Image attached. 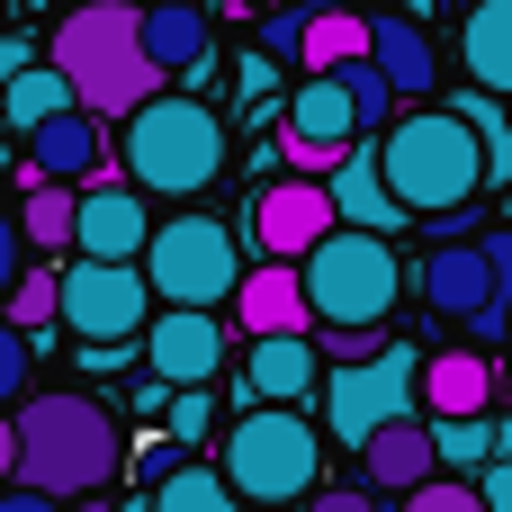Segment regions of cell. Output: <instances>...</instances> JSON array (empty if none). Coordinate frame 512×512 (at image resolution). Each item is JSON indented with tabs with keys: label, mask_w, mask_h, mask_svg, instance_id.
<instances>
[{
	"label": "cell",
	"mask_w": 512,
	"mask_h": 512,
	"mask_svg": "<svg viewBox=\"0 0 512 512\" xmlns=\"http://www.w3.org/2000/svg\"><path fill=\"white\" fill-rule=\"evenodd\" d=\"M126 459L135 450H126V423H117L108 396H90V387H36V396H18V477L27 486L81 504V495H108L126 477Z\"/></svg>",
	"instance_id": "1"
},
{
	"label": "cell",
	"mask_w": 512,
	"mask_h": 512,
	"mask_svg": "<svg viewBox=\"0 0 512 512\" xmlns=\"http://www.w3.org/2000/svg\"><path fill=\"white\" fill-rule=\"evenodd\" d=\"M378 162H387V189H396L423 225L468 216L477 189H495V180H486V144H477V126H468L450 99H414L396 126H378Z\"/></svg>",
	"instance_id": "2"
},
{
	"label": "cell",
	"mask_w": 512,
	"mask_h": 512,
	"mask_svg": "<svg viewBox=\"0 0 512 512\" xmlns=\"http://www.w3.org/2000/svg\"><path fill=\"white\" fill-rule=\"evenodd\" d=\"M45 54L72 72L81 108H99V117H135L162 90V63L144 45V0H81V9H63Z\"/></svg>",
	"instance_id": "3"
},
{
	"label": "cell",
	"mask_w": 512,
	"mask_h": 512,
	"mask_svg": "<svg viewBox=\"0 0 512 512\" xmlns=\"http://www.w3.org/2000/svg\"><path fill=\"white\" fill-rule=\"evenodd\" d=\"M324 450H333V432L306 405H243L225 423V441H216V459L243 486V504H270V512H297L324 486Z\"/></svg>",
	"instance_id": "4"
},
{
	"label": "cell",
	"mask_w": 512,
	"mask_h": 512,
	"mask_svg": "<svg viewBox=\"0 0 512 512\" xmlns=\"http://www.w3.org/2000/svg\"><path fill=\"white\" fill-rule=\"evenodd\" d=\"M126 126V180H144L153 198H198L207 180H225V162H234V135H225V117L207 108V99H171V90H153L135 117H117Z\"/></svg>",
	"instance_id": "5"
},
{
	"label": "cell",
	"mask_w": 512,
	"mask_h": 512,
	"mask_svg": "<svg viewBox=\"0 0 512 512\" xmlns=\"http://www.w3.org/2000/svg\"><path fill=\"white\" fill-rule=\"evenodd\" d=\"M297 270H306V297H315V333L324 324H387L405 306V279H414L396 234H369V225H333Z\"/></svg>",
	"instance_id": "6"
},
{
	"label": "cell",
	"mask_w": 512,
	"mask_h": 512,
	"mask_svg": "<svg viewBox=\"0 0 512 512\" xmlns=\"http://www.w3.org/2000/svg\"><path fill=\"white\" fill-rule=\"evenodd\" d=\"M252 243L234 234V225H216V216H171V225H153V243H144V270H153V297L162 306H234V288H243V261Z\"/></svg>",
	"instance_id": "7"
},
{
	"label": "cell",
	"mask_w": 512,
	"mask_h": 512,
	"mask_svg": "<svg viewBox=\"0 0 512 512\" xmlns=\"http://www.w3.org/2000/svg\"><path fill=\"white\" fill-rule=\"evenodd\" d=\"M423 360L432 351H414V342H387L369 360H342L324 378V432H333V450H360L396 414H423Z\"/></svg>",
	"instance_id": "8"
},
{
	"label": "cell",
	"mask_w": 512,
	"mask_h": 512,
	"mask_svg": "<svg viewBox=\"0 0 512 512\" xmlns=\"http://www.w3.org/2000/svg\"><path fill=\"white\" fill-rule=\"evenodd\" d=\"M153 315H162V297H153L144 261H99V252L63 261V333H81V342H144Z\"/></svg>",
	"instance_id": "9"
},
{
	"label": "cell",
	"mask_w": 512,
	"mask_h": 512,
	"mask_svg": "<svg viewBox=\"0 0 512 512\" xmlns=\"http://www.w3.org/2000/svg\"><path fill=\"white\" fill-rule=\"evenodd\" d=\"M360 135H369V126H360V99H351L342 72H306V81L288 90V117H279V153H288V171L333 180L342 153H351Z\"/></svg>",
	"instance_id": "10"
},
{
	"label": "cell",
	"mask_w": 512,
	"mask_h": 512,
	"mask_svg": "<svg viewBox=\"0 0 512 512\" xmlns=\"http://www.w3.org/2000/svg\"><path fill=\"white\" fill-rule=\"evenodd\" d=\"M342 225V207H333V180H261L252 189V207H243V243H252V261H306L324 234Z\"/></svg>",
	"instance_id": "11"
},
{
	"label": "cell",
	"mask_w": 512,
	"mask_h": 512,
	"mask_svg": "<svg viewBox=\"0 0 512 512\" xmlns=\"http://www.w3.org/2000/svg\"><path fill=\"white\" fill-rule=\"evenodd\" d=\"M108 171V117L99 108H63V117H45L36 135H27V162H18V198L27 189H45V180H99Z\"/></svg>",
	"instance_id": "12"
},
{
	"label": "cell",
	"mask_w": 512,
	"mask_h": 512,
	"mask_svg": "<svg viewBox=\"0 0 512 512\" xmlns=\"http://www.w3.org/2000/svg\"><path fill=\"white\" fill-rule=\"evenodd\" d=\"M144 369H162L171 387H216V369H225V315L216 306H162L144 324Z\"/></svg>",
	"instance_id": "13"
},
{
	"label": "cell",
	"mask_w": 512,
	"mask_h": 512,
	"mask_svg": "<svg viewBox=\"0 0 512 512\" xmlns=\"http://www.w3.org/2000/svg\"><path fill=\"white\" fill-rule=\"evenodd\" d=\"M324 378H333V360L315 333H252L234 387H243V405H306V396H324Z\"/></svg>",
	"instance_id": "14"
},
{
	"label": "cell",
	"mask_w": 512,
	"mask_h": 512,
	"mask_svg": "<svg viewBox=\"0 0 512 512\" xmlns=\"http://www.w3.org/2000/svg\"><path fill=\"white\" fill-rule=\"evenodd\" d=\"M153 189L144 180H81V243L72 252H99V261H144L153 243Z\"/></svg>",
	"instance_id": "15"
},
{
	"label": "cell",
	"mask_w": 512,
	"mask_h": 512,
	"mask_svg": "<svg viewBox=\"0 0 512 512\" xmlns=\"http://www.w3.org/2000/svg\"><path fill=\"white\" fill-rule=\"evenodd\" d=\"M414 288H423V306H432V315H450V324H468V315L504 306V270H495L486 234H477V243H441V252L414 270Z\"/></svg>",
	"instance_id": "16"
},
{
	"label": "cell",
	"mask_w": 512,
	"mask_h": 512,
	"mask_svg": "<svg viewBox=\"0 0 512 512\" xmlns=\"http://www.w3.org/2000/svg\"><path fill=\"white\" fill-rule=\"evenodd\" d=\"M351 459H360V477H369L378 495H414V486H432V477H441L432 414H396V423H387V432H369Z\"/></svg>",
	"instance_id": "17"
},
{
	"label": "cell",
	"mask_w": 512,
	"mask_h": 512,
	"mask_svg": "<svg viewBox=\"0 0 512 512\" xmlns=\"http://www.w3.org/2000/svg\"><path fill=\"white\" fill-rule=\"evenodd\" d=\"M369 54H378V72L405 90V108H414V99H441V45L423 36L414 9H369Z\"/></svg>",
	"instance_id": "18"
},
{
	"label": "cell",
	"mask_w": 512,
	"mask_h": 512,
	"mask_svg": "<svg viewBox=\"0 0 512 512\" xmlns=\"http://www.w3.org/2000/svg\"><path fill=\"white\" fill-rule=\"evenodd\" d=\"M234 324L243 333H315V297L297 261H252L234 288Z\"/></svg>",
	"instance_id": "19"
},
{
	"label": "cell",
	"mask_w": 512,
	"mask_h": 512,
	"mask_svg": "<svg viewBox=\"0 0 512 512\" xmlns=\"http://www.w3.org/2000/svg\"><path fill=\"white\" fill-rule=\"evenodd\" d=\"M333 207H342V225H369V234H405V225H414V207L387 189L378 135H360V144L342 153V171H333Z\"/></svg>",
	"instance_id": "20"
},
{
	"label": "cell",
	"mask_w": 512,
	"mask_h": 512,
	"mask_svg": "<svg viewBox=\"0 0 512 512\" xmlns=\"http://www.w3.org/2000/svg\"><path fill=\"white\" fill-rule=\"evenodd\" d=\"M504 387L512 378H495V351H477V342L423 360V414H495Z\"/></svg>",
	"instance_id": "21"
},
{
	"label": "cell",
	"mask_w": 512,
	"mask_h": 512,
	"mask_svg": "<svg viewBox=\"0 0 512 512\" xmlns=\"http://www.w3.org/2000/svg\"><path fill=\"white\" fill-rule=\"evenodd\" d=\"M144 45H153L162 72H207V63H216L207 0H144Z\"/></svg>",
	"instance_id": "22"
},
{
	"label": "cell",
	"mask_w": 512,
	"mask_h": 512,
	"mask_svg": "<svg viewBox=\"0 0 512 512\" xmlns=\"http://www.w3.org/2000/svg\"><path fill=\"white\" fill-rule=\"evenodd\" d=\"M459 63L477 90H504L512 99V0H468L459 18Z\"/></svg>",
	"instance_id": "23"
},
{
	"label": "cell",
	"mask_w": 512,
	"mask_h": 512,
	"mask_svg": "<svg viewBox=\"0 0 512 512\" xmlns=\"http://www.w3.org/2000/svg\"><path fill=\"white\" fill-rule=\"evenodd\" d=\"M63 108H81V90H72V72H63L54 54H36L18 81H0V126H9V135H36V126L63 117Z\"/></svg>",
	"instance_id": "24"
},
{
	"label": "cell",
	"mask_w": 512,
	"mask_h": 512,
	"mask_svg": "<svg viewBox=\"0 0 512 512\" xmlns=\"http://www.w3.org/2000/svg\"><path fill=\"white\" fill-rule=\"evenodd\" d=\"M18 225H27V252H36V261H72V243H81V189H72V180L27 189V198H18Z\"/></svg>",
	"instance_id": "25"
},
{
	"label": "cell",
	"mask_w": 512,
	"mask_h": 512,
	"mask_svg": "<svg viewBox=\"0 0 512 512\" xmlns=\"http://www.w3.org/2000/svg\"><path fill=\"white\" fill-rule=\"evenodd\" d=\"M360 54H369V9H351V0L306 9V45H297L306 72H333V63H360Z\"/></svg>",
	"instance_id": "26"
},
{
	"label": "cell",
	"mask_w": 512,
	"mask_h": 512,
	"mask_svg": "<svg viewBox=\"0 0 512 512\" xmlns=\"http://www.w3.org/2000/svg\"><path fill=\"white\" fill-rule=\"evenodd\" d=\"M153 512H252V504H243V486L225 477V459H189V468H171V477L153 486Z\"/></svg>",
	"instance_id": "27"
},
{
	"label": "cell",
	"mask_w": 512,
	"mask_h": 512,
	"mask_svg": "<svg viewBox=\"0 0 512 512\" xmlns=\"http://www.w3.org/2000/svg\"><path fill=\"white\" fill-rule=\"evenodd\" d=\"M432 441H441V468L450 477H486L504 459V423L495 414H432Z\"/></svg>",
	"instance_id": "28"
},
{
	"label": "cell",
	"mask_w": 512,
	"mask_h": 512,
	"mask_svg": "<svg viewBox=\"0 0 512 512\" xmlns=\"http://www.w3.org/2000/svg\"><path fill=\"white\" fill-rule=\"evenodd\" d=\"M0 315H18L27 333H54V324H63V261H27V279L9 288Z\"/></svg>",
	"instance_id": "29"
},
{
	"label": "cell",
	"mask_w": 512,
	"mask_h": 512,
	"mask_svg": "<svg viewBox=\"0 0 512 512\" xmlns=\"http://www.w3.org/2000/svg\"><path fill=\"white\" fill-rule=\"evenodd\" d=\"M234 99H243V117H288V90H279V72H270V45H252V54L234 63Z\"/></svg>",
	"instance_id": "30"
},
{
	"label": "cell",
	"mask_w": 512,
	"mask_h": 512,
	"mask_svg": "<svg viewBox=\"0 0 512 512\" xmlns=\"http://www.w3.org/2000/svg\"><path fill=\"white\" fill-rule=\"evenodd\" d=\"M36 387V333L18 315H0V405H18Z\"/></svg>",
	"instance_id": "31"
},
{
	"label": "cell",
	"mask_w": 512,
	"mask_h": 512,
	"mask_svg": "<svg viewBox=\"0 0 512 512\" xmlns=\"http://www.w3.org/2000/svg\"><path fill=\"white\" fill-rule=\"evenodd\" d=\"M171 468H189V441H180V432H171V423H162V432H153V441H135V459H126V477H135V486H144V495H153V486H162V477H171Z\"/></svg>",
	"instance_id": "32"
},
{
	"label": "cell",
	"mask_w": 512,
	"mask_h": 512,
	"mask_svg": "<svg viewBox=\"0 0 512 512\" xmlns=\"http://www.w3.org/2000/svg\"><path fill=\"white\" fill-rule=\"evenodd\" d=\"M405 512H486V486H477V477H450V468H441L432 486H414V495H405Z\"/></svg>",
	"instance_id": "33"
},
{
	"label": "cell",
	"mask_w": 512,
	"mask_h": 512,
	"mask_svg": "<svg viewBox=\"0 0 512 512\" xmlns=\"http://www.w3.org/2000/svg\"><path fill=\"white\" fill-rule=\"evenodd\" d=\"M162 423H171V432H180L189 450H207V432H216V387H180Z\"/></svg>",
	"instance_id": "34"
},
{
	"label": "cell",
	"mask_w": 512,
	"mask_h": 512,
	"mask_svg": "<svg viewBox=\"0 0 512 512\" xmlns=\"http://www.w3.org/2000/svg\"><path fill=\"white\" fill-rule=\"evenodd\" d=\"M270 54H288L297 63V45H306V0H288V9H261V27H252Z\"/></svg>",
	"instance_id": "35"
},
{
	"label": "cell",
	"mask_w": 512,
	"mask_h": 512,
	"mask_svg": "<svg viewBox=\"0 0 512 512\" xmlns=\"http://www.w3.org/2000/svg\"><path fill=\"white\" fill-rule=\"evenodd\" d=\"M369 351H387V324H324V360L342 369V360H369Z\"/></svg>",
	"instance_id": "36"
},
{
	"label": "cell",
	"mask_w": 512,
	"mask_h": 512,
	"mask_svg": "<svg viewBox=\"0 0 512 512\" xmlns=\"http://www.w3.org/2000/svg\"><path fill=\"white\" fill-rule=\"evenodd\" d=\"M27 261H36V252H27V225H18V207H0V306H9V288L27 279Z\"/></svg>",
	"instance_id": "37"
},
{
	"label": "cell",
	"mask_w": 512,
	"mask_h": 512,
	"mask_svg": "<svg viewBox=\"0 0 512 512\" xmlns=\"http://www.w3.org/2000/svg\"><path fill=\"white\" fill-rule=\"evenodd\" d=\"M369 495H378V486H315V495H306L297 512H378Z\"/></svg>",
	"instance_id": "38"
},
{
	"label": "cell",
	"mask_w": 512,
	"mask_h": 512,
	"mask_svg": "<svg viewBox=\"0 0 512 512\" xmlns=\"http://www.w3.org/2000/svg\"><path fill=\"white\" fill-rule=\"evenodd\" d=\"M0 512H72V504L45 495V486H27V477H9V486H0Z\"/></svg>",
	"instance_id": "39"
},
{
	"label": "cell",
	"mask_w": 512,
	"mask_h": 512,
	"mask_svg": "<svg viewBox=\"0 0 512 512\" xmlns=\"http://www.w3.org/2000/svg\"><path fill=\"white\" fill-rule=\"evenodd\" d=\"M27 63H36V36L27 27H0V81H18Z\"/></svg>",
	"instance_id": "40"
},
{
	"label": "cell",
	"mask_w": 512,
	"mask_h": 512,
	"mask_svg": "<svg viewBox=\"0 0 512 512\" xmlns=\"http://www.w3.org/2000/svg\"><path fill=\"white\" fill-rule=\"evenodd\" d=\"M477 486H486V512H512V450L486 468V477H477Z\"/></svg>",
	"instance_id": "41"
},
{
	"label": "cell",
	"mask_w": 512,
	"mask_h": 512,
	"mask_svg": "<svg viewBox=\"0 0 512 512\" xmlns=\"http://www.w3.org/2000/svg\"><path fill=\"white\" fill-rule=\"evenodd\" d=\"M18 477V405H0V486Z\"/></svg>",
	"instance_id": "42"
},
{
	"label": "cell",
	"mask_w": 512,
	"mask_h": 512,
	"mask_svg": "<svg viewBox=\"0 0 512 512\" xmlns=\"http://www.w3.org/2000/svg\"><path fill=\"white\" fill-rule=\"evenodd\" d=\"M486 252H495V270H504V297H512V225H495V234H486Z\"/></svg>",
	"instance_id": "43"
},
{
	"label": "cell",
	"mask_w": 512,
	"mask_h": 512,
	"mask_svg": "<svg viewBox=\"0 0 512 512\" xmlns=\"http://www.w3.org/2000/svg\"><path fill=\"white\" fill-rule=\"evenodd\" d=\"M117 512H153V495H144V486H135V495H117Z\"/></svg>",
	"instance_id": "44"
},
{
	"label": "cell",
	"mask_w": 512,
	"mask_h": 512,
	"mask_svg": "<svg viewBox=\"0 0 512 512\" xmlns=\"http://www.w3.org/2000/svg\"><path fill=\"white\" fill-rule=\"evenodd\" d=\"M72 512H117V504H108V495H81V504H72Z\"/></svg>",
	"instance_id": "45"
},
{
	"label": "cell",
	"mask_w": 512,
	"mask_h": 512,
	"mask_svg": "<svg viewBox=\"0 0 512 512\" xmlns=\"http://www.w3.org/2000/svg\"><path fill=\"white\" fill-rule=\"evenodd\" d=\"M252 9H288V0H252Z\"/></svg>",
	"instance_id": "46"
},
{
	"label": "cell",
	"mask_w": 512,
	"mask_h": 512,
	"mask_svg": "<svg viewBox=\"0 0 512 512\" xmlns=\"http://www.w3.org/2000/svg\"><path fill=\"white\" fill-rule=\"evenodd\" d=\"M18 9H54V0H18Z\"/></svg>",
	"instance_id": "47"
},
{
	"label": "cell",
	"mask_w": 512,
	"mask_h": 512,
	"mask_svg": "<svg viewBox=\"0 0 512 512\" xmlns=\"http://www.w3.org/2000/svg\"><path fill=\"white\" fill-rule=\"evenodd\" d=\"M252 512H270V504H252Z\"/></svg>",
	"instance_id": "48"
}]
</instances>
